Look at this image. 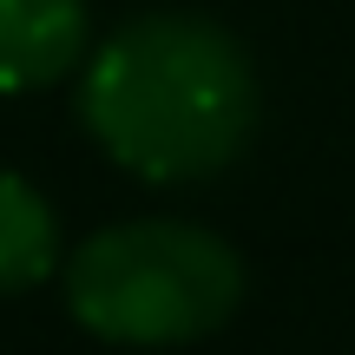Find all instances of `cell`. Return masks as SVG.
Wrapping results in <instances>:
<instances>
[{"label": "cell", "instance_id": "277c9868", "mask_svg": "<svg viewBox=\"0 0 355 355\" xmlns=\"http://www.w3.org/2000/svg\"><path fill=\"white\" fill-rule=\"evenodd\" d=\"M53 277V211L26 178L0 171V296Z\"/></svg>", "mask_w": 355, "mask_h": 355}, {"label": "cell", "instance_id": "3957f363", "mask_svg": "<svg viewBox=\"0 0 355 355\" xmlns=\"http://www.w3.org/2000/svg\"><path fill=\"white\" fill-rule=\"evenodd\" d=\"M86 46L79 0H0V92L53 86Z\"/></svg>", "mask_w": 355, "mask_h": 355}, {"label": "cell", "instance_id": "7a4b0ae2", "mask_svg": "<svg viewBox=\"0 0 355 355\" xmlns=\"http://www.w3.org/2000/svg\"><path fill=\"white\" fill-rule=\"evenodd\" d=\"M243 296L237 250L198 224H119L66 263L79 329L125 349H171L224 329Z\"/></svg>", "mask_w": 355, "mask_h": 355}, {"label": "cell", "instance_id": "6da1fadb", "mask_svg": "<svg viewBox=\"0 0 355 355\" xmlns=\"http://www.w3.org/2000/svg\"><path fill=\"white\" fill-rule=\"evenodd\" d=\"M79 112L125 171L184 184L243 152L257 125V79L230 33L165 13L99 46Z\"/></svg>", "mask_w": 355, "mask_h": 355}]
</instances>
